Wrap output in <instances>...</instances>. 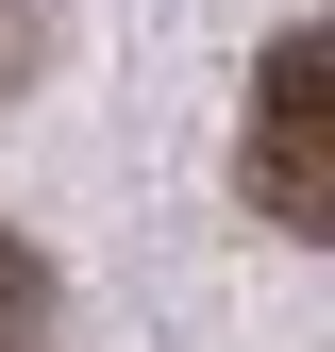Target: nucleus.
<instances>
[{
    "label": "nucleus",
    "instance_id": "f257e3e1",
    "mask_svg": "<svg viewBox=\"0 0 335 352\" xmlns=\"http://www.w3.org/2000/svg\"><path fill=\"white\" fill-rule=\"evenodd\" d=\"M235 168H251V201H268L302 252H335V34L319 17L251 67V151Z\"/></svg>",
    "mask_w": 335,
    "mask_h": 352
},
{
    "label": "nucleus",
    "instance_id": "f03ea898",
    "mask_svg": "<svg viewBox=\"0 0 335 352\" xmlns=\"http://www.w3.org/2000/svg\"><path fill=\"white\" fill-rule=\"evenodd\" d=\"M34 336H51V252L0 235V352H34Z\"/></svg>",
    "mask_w": 335,
    "mask_h": 352
}]
</instances>
